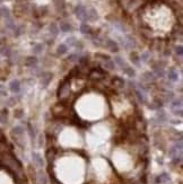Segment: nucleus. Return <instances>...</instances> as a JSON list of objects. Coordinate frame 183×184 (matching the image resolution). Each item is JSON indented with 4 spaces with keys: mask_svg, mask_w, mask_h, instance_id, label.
Wrapping results in <instances>:
<instances>
[{
    "mask_svg": "<svg viewBox=\"0 0 183 184\" xmlns=\"http://www.w3.org/2000/svg\"><path fill=\"white\" fill-rule=\"evenodd\" d=\"M69 94H70V84L67 79L60 84L59 88H58V96L60 99H66L69 97Z\"/></svg>",
    "mask_w": 183,
    "mask_h": 184,
    "instance_id": "1",
    "label": "nucleus"
},
{
    "mask_svg": "<svg viewBox=\"0 0 183 184\" xmlns=\"http://www.w3.org/2000/svg\"><path fill=\"white\" fill-rule=\"evenodd\" d=\"M171 158L177 159V158H182V140H179L177 142H175V145L171 148L168 151Z\"/></svg>",
    "mask_w": 183,
    "mask_h": 184,
    "instance_id": "2",
    "label": "nucleus"
},
{
    "mask_svg": "<svg viewBox=\"0 0 183 184\" xmlns=\"http://www.w3.org/2000/svg\"><path fill=\"white\" fill-rule=\"evenodd\" d=\"M3 161L7 166H9L11 169H15V171H20V164L18 163L16 158L11 156V155H5L3 156Z\"/></svg>",
    "mask_w": 183,
    "mask_h": 184,
    "instance_id": "3",
    "label": "nucleus"
},
{
    "mask_svg": "<svg viewBox=\"0 0 183 184\" xmlns=\"http://www.w3.org/2000/svg\"><path fill=\"white\" fill-rule=\"evenodd\" d=\"M75 14L76 16H77V18L78 19H80L82 22H87V10H86V8L83 5H78V6L75 8Z\"/></svg>",
    "mask_w": 183,
    "mask_h": 184,
    "instance_id": "4",
    "label": "nucleus"
},
{
    "mask_svg": "<svg viewBox=\"0 0 183 184\" xmlns=\"http://www.w3.org/2000/svg\"><path fill=\"white\" fill-rule=\"evenodd\" d=\"M11 136H13V138L16 140L17 144L19 145L20 139H22V137L24 136V129L22 128V127H19V125H17V127L11 129Z\"/></svg>",
    "mask_w": 183,
    "mask_h": 184,
    "instance_id": "5",
    "label": "nucleus"
},
{
    "mask_svg": "<svg viewBox=\"0 0 183 184\" xmlns=\"http://www.w3.org/2000/svg\"><path fill=\"white\" fill-rule=\"evenodd\" d=\"M52 77L53 75L51 73H43L42 76H41V85H42L43 88H45V87H48V85L50 84V82L52 80Z\"/></svg>",
    "mask_w": 183,
    "mask_h": 184,
    "instance_id": "6",
    "label": "nucleus"
},
{
    "mask_svg": "<svg viewBox=\"0 0 183 184\" xmlns=\"http://www.w3.org/2000/svg\"><path fill=\"white\" fill-rule=\"evenodd\" d=\"M32 159L36 167L42 168L44 166V161L42 159V156L40 154H37V153H32Z\"/></svg>",
    "mask_w": 183,
    "mask_h": 184,
    "instance_id": "7",
    "label": "nucleus"
},
{
    "mask_svg": "<svg viewBox=\"0 0 183 184\" xmlns=\"http://www.w3.org/2000/svg\"><path fill=\"white\" fill-rule=\"evenodd\" d=\"M105 46H106V49H109L111 52H118L119 51V45L118 43L113 41V40H106L105 41Z\"/></svg>",
    "mask_w": 183,
    "mask_h": 184,
    "instance_id": "8",
    "label": "nucleus"
},
{
    "mask_svg": "<svg viewBox=\"0 0 183 184\" xmlns=\"http://www.w3.org/2000/svg\"><path fill=\"white\" fill-rule=\"evenodd\" d=\"M9 89L10 92L14 93V94H17V93L20 92V82L18 79H14L11 80L9 84Z\"/></svg>",
    "mask_w": 183,
    "mask_h": 184,
    "instance_id": "9",
    "label": "nucleus"
},
{
    "mask_svg": "<svg viewBox=\"0 0 183 184\" xmlns=\"http://www.w3.org/2000/svg\"><path fill=\"white\" fill-rule=\"evenodd\" d=\"M134 94H136V97H137L138 102L141 103V104H145L146 103V95L145 93L140 89H134Z\"/></svg>",
    "mask_w": 183,
    "mask_h": 184,
    "instance_id": "10",
    "label": "nucleus"
},
{
    "mask_svg": "<svg viewBox=\"0 0 183 184\" xmlns=\"http://www.w3.org/2000/svg\"><path fill=\"white\" fill-rule=\"evenodd\" d=\"M167 78L170 82H177V79H179V73L175 69H170L167 71Z\"/></svg>",
    "mask_w": 183,
    "mask_h": 184,
    "instance_id": "11",
    "label": "nucleus"
},
{
    "mask_svg": "<svg viewBox=\"0 0 183 184\" xmlns=\"http://www.w3.org/2000/svg\"><path fill=\"white\" fill-rule=\"evenodd\" d=\"M103 76H104V73H103V71L100 69H93L91 71V73H89V78L92 79H101L103 78Z\"/></svg>",
    "mask_w": 183,
    "mask_h": 184,
    "instance_id": "12",
    "label": "nucleus"
},
{
    "mask_svg": "<svg viewBox=\"0 0 183 184\" xmlns=\"http://www.w3.org/2000/svg\"><path fill=\"white\" fill-rule=\"evenodd\" d=\"M167 181H170V175L167 173H162L160 175H158L156 178V183L157 184H163L166 183Z\"/></svg>",
    "mask_w": 183,
    "mask_h": 184,
    "instance_id": "13",
    "label": "nucleus"
},
{
    "mask_svg": "<svg viewBox=\"0 0 183 184\" xmlns=\"http://www.w3.org/2000/svg\"><path fill=\"white\" fill-rule=\"evenodd\" d=\"M112 84H113L114 87H117V88H122V87H124V80L121 77H113Z\"/></svg>",
    "mask_w": 183,
    "mask_h": 184,
    "instance_id": "14",
    "label": "nucleus"
},
{
    "mask_svg": "<svg viewBox=\"0 0 183 184\" xmlns=\"http://www.w3.org/2000/svg\"><path fill=\"white\" fill-rule=\"evenodd\" d=\"M37 65V58L36 56H27L25 60V66L26 67H35Z\"/></svg>",
    "mask_w": 183,
    "mask_h": 184,
    "instance_id": "15",
    "label": "nucleus"
},
{
    "mask_svg": "<svg viewBox=\"0 0 183 184\" xmlns=\"http://www.w3.org/2000/svg\"><path fill=\"white\" fill-rule=\"evenodd\" d=\"M122 71H123L127 76H129V77H134V76H136V71H134V69L132 68V67L128 66V65H126V66L122 68Z\"/></svg>",
    "mask_w": 183,
    "mask_h": 184,
    "instance_id": "16",
    "label": "nucleus"
},
{
    "mask_svg": "<svg viewBox=\"0 0 183 184\" xmlns=\"http://www.w3.org/2000/svg\"><path fill=\"white\" fill-rule=\"evenodd\" d=\"M8 122V111L6 109H2L0 111V123L6 124Z\"/></svg>",
    "mask_w": 183,
    "mask_h": 184,
    "instance_id": "17",
    "label": "nucleus"
},
{
    "mask_svg": "<svg viewBox=\"0 0 183 184\" xmlns=\"http://www.w3.org/2000/svg\"><path fill=\"white\" fill-rule=\"evenodd\" d=\"M60 30L63 33H68V32L72 31V26L69 23H67V22H62V23H60Z\"/></svg>",
    "mask_w": 183,
    "mask_h": 184,
    "instance_id": "18",
    "label": "nucleus"
},
{
    "mask_svg": "<svg viewBox=\"0 0 183 184\" xmlns=\"http://www.w3.org/2000/svg\"><path fill=\"white\" fill-rule=\"evenodd\" d=\"M182 109V98H173L172 99V110Z\"/></svg>",
    "mask_w": 183,
    "mask_h": 184,
    "instance_id": "19",
    "label": "nucleus"
},
{
    "mask_svg": "<svg viewBox=\"0 0 183 184\" xmlns=\"http://www.w3.org/2000/svg\"><path fill=\"white\" fill-rule=\"evenodd\" d=\"M36 178H37V181H39L40 184H48V178H46V175L42 171H39Z\"/></svg>",
    "mask_w": 183,
    "mask_h": 184,
    "instance_id": "20",
    "label": "nucleus"
},
{
    "mask_svg": "<svg viewBox=\"0 0 183 184\" xmlns=\"http://www.w3.org/2000/svg\"><path fill=\"white\" fill-rule=\"evenodd\" d=\"M53 3H54V6H56L58 11H61V10L65 9V7H66L65 0H53Z\"/></svg>",
    "mask_w": 183,
    "mask_h": 184,
    "instance_id": "21",
    "label": "nucleus"
},
{
    "mask_svg": "<svg viewBox=\"0 0 183 184\" xmlns=\"http://www.w3.org/2000/svg\"><path fill=\"white\" fill-rule=\"evenodd\" d=\"M27 130H28V133H30V137L32 139L33 141H35L36 139V132H35V129L33 127L31 123H27Z\"/></svg>",
    "mask_w": 183,
    "mask_h": 184,
    "instance_id": "22",
    "label": "nucleus"
},
{
    "mask_svg": "<svg viewBox=\"0 0 183 184\" xmlns=\"http://www.w3.org/2000/svg\"><path fill=\"white\" fill-rule=\"evenodd\" d=\"M154 73H155L154 76H156L158 78H163L164 76H165V71H164V69L162 67H154Z\"/></svg>",
    "mask_w": 183,
    "mask_h": 184,
    "instance_id": "23",
    "label": "nucleus"
},
{
    "mask_svg": "<svg viewBox=\"0 0 183 184\" xmlns=\"http://www.w3.org/2000/svg\"><path fill=\"white\" fill-rule=\"evenodd\" d=\"M87 19L88 20H96L97 19V13L94 8H92L87 11Z\"/></svg>",
    "mask_w": 183,
    "mask_h": 184,
    "instance_id": "24",
    "label": "nucleus"
},
{
    "mask_svg": "<svg viewBox=\"0 0 183 184\" xmlns=\"http://www.w3.org/2000/svg\"><path fill=\"white\" fill-rule=\"evenodd\" d=\"M103 67H104L105 69H108V70H114L115 63L113 62L111 59H110V60H105L104 63H103Z\"/></svg>",
    "mask_w": 183,
    "mask_h": 184,
    "instance_id": "25",
    "label": "nucleus"
},
{
    "mask_svg": "<svg viewBox=\"0 0 183 184\" xmlns=\"http://www.w3.org/2000/svg\"><path fill=\"white\" fill-rule=\"evenodd\" d=\"M57 52L60 56H63V54H66V53L68 52V46L66 45V44H60L58 46V49H57Z\"/></svg>",
    "mask_w": 183,
    "mask_h": 184,
    "instance_id": "26",
    "label": "nucleus"
},
{
    "mask_svg": "<svg viewBox=\"0 0 183 184\" xmlns=\"http://www.w3.org/2000/svg\"><path fill=\"white\" fill-rule=\"evenodd\" d=\"M80 32H82L83 34H89L92 32V28L89 25H87L86 23H83L82 25H80Z\"/></svg>",
    "mask_w": 183,
    "mask_h": 184,
    "instance_id": "27",
    "label": "nucleus"
},
{
    "mask_svg": "<svg viewBox=\"0 0 183 184\" xmlns=\"http://www.w3.org/2000/svg\"><path fill=\"white\" fill-rule=\"evenodd\" d=\"M50 33L52 34L53 36H57V35H58V33H59V27H58L57 24L52 23L50 25Z\"/></svg>",
    "mask_w": 183,
    "mask_h": 184,
    "instance_id": "28",
    "label": "nucleus"
},
{
    "mask_svg": "<svg viewBox=\"0 0 183 184\" xmlns=\"http://www.w3.org/2000/svg\"><path fill=\"white\" fill-rule=\"evenodd\" d=\"M130 58H131V61L136 65V66H139V63H140V59H139V56H138L136 52H132L130 54Z\"/></svg>",
    "mask_w": 183,
    "mask_h": 184,
    "instance_id": "29",
    "label": "nucleus"
},
{
    "mask_svg": "<svg viewBox=\"0 0 183 184\" xmlns=\"http://www.w3.org/2000/svg\"><path fill=\"white\" fill-rule=\"evenodd\" d=\"M149 107L153 110H160V107H162V102H160V99H155L151 105H149Z\"/></svg>",
    "mask_w": 183,
    "mask_h": 184,
    "instance_id": "30",
    "label": "nucleus"
},
{
    "mask_svg": "<svg viewBox=\"0 0 183 184\" xmlns=\"http://www.w3.org/2000/svg\"><path fill=\"white\" fill-rule=\"evenodd\" d=\"M143 77H144L145 82H154L155 80V76L153 73H145Z\"/></svg>",
    "mask_w": 183,
    "mask_h": 184,
    "instance_id": "31",
    "label": "nucleus"
},
{
    "mask_svg": "<svg viewBox=\"0 0 183 184\" xmlns=\"http://www.w3.org/2000/svg\"><path fill=\"white\" fill-rule=\"evenodd\" d=\"M43 49H44V46H43V44L39 43V44H36V45H34V48H33V52L35 53V54H39V53L42 52Z\"/></svg>",
    "mask_w": 183,
    "mask_h": 184,
    "instance_id": "32",
    "label": "nucleus"
},
{
    "mask_svg": "<svg viewBox=\"0 0 183 184\" xmlns=\"http://www.w3.org/2000/svg\"><path fill=\"white\" fill-rule=\"evenodd\" d=\"M156 120L158 123H163V122L166 121V115H165V113H164V112H160V114H157Z\"/></svg>",
    "mask_w": 183,
    "mask_h": 184,
    "instance_id": "33",
    "label": "nucleus"
},
{
    "mask_svg": "<svg viewBox=\"0 0 183 184\" xmlns=\"http://www.w3.org/2000/svg\"><path fill=\"white\" fill-rule=\"evenodd\" d=\"M54 156H56V151L53 150V149H49V150L46 151V158H48V161H51L54 159Z\"/></svg>",
    "mask_w": 183,
    "mask_h": 184,
    "instance_id": "34",
    "label": "nucleus"
},
{
    "mask_svg": "<svg viewBox=\"0 0 183 184\" xmlns=\"http://www.w3.org/2000/svg\"><path fill=\"white\" fill-rule=\"evenodd\" d=\"M113 62L115 63V65H118V66H120L121 68H123L124 66H126V62L123 61V59H122L121 56H115L114 58V61Z\"/></svg>",
    "mask_w": 183,
    "mask_h": 184,
    "instance_id": "35",
    "label": "nucleus"
},
{
    "mask_svg": "<svg viewBox=\"0 0 183 184\" xmlns=\"http://www.w3.org/2000/svg\"><path fill=\"white\" fill-rule=\"evenodd\" d=\"M0 14H1V16H3L5 18H9V9L6 8V7H1L0 8Z\"/></svg>",
    "mask_w": 183,
    "mask_h": 184,
    "instance_id": "36",
    "label": "nucleus"
},
{
    "mask_svg": "<svg viewBox=\"0 0 183 184\" xmlns=\"http://www.w3.org/2000/svg\"><path fill=\"white\" fill-rule=\"evenodd\" d=\"M149 58H151V53H149V52H144V53H141V56H139V59H140V61H143V62H147L148 60H149Z\"/></svg>",
    "mask_w": 183,
    "mask_h": 184,
    "instance_id": "37",
    "label": "nucleus"
},
{
    "mask_svg": "<svg viewBox=\"0 0 183 184\" xmlns=\"http://www.w3.org/2000/svg\"><path fill=\"white\" fill-rule=\"evenodd\" d=\"M14 116L16 119H22L24 116V111L22 109H16L14 111Z\"/></svg>",
    "mask_w": 183,
    "mask_h": 184,
    "instance_id": "38",
    "label": "nucleus"
},
{
    "mask_svg": "<svg viewBox=\"0 0 183 184\" xmlns=\"http://www.w3.org/2000/svg\"><path fill=\"white\" fill-rule=\"evenodd\" d=\"M79 63H80V66H86L87 63H88V58L87 56H82V58H79L78 59Z\"/></svg>",
    "mask_w": 183,
    "mask_h": 184,
    "instance_id": "39",
    "label": "nucleus"
},
{
    "mask_svg": "<svg viewBox=\"0 0 183 184\" xmlns=\"http://www.w3.org/2000/svg\"><path fill=\"white\" fill-rule=\"evenodd\" d=\"M175 53H177V56H183V48L182 45H179L175 48Z\"/></svg>",
    "mask_w": 183,
    "mask_h": 184,
    "instance_id": "40",
    "label": "nucleus"
},
{
    "mask_svg": "<svg viewBox=\"0 0 183 184\" xmlns=\"http://www.w3.org/2000/svg\"><path fill=\"white\" fill-rule=\"evenodd\" d=\"M67 43H68L70 46H75L76 43H77V40H76L75 37H70V39L67 40Z\"/></svg>",
    "mask_w": 183,
    "mask_h": 184,
    "instance_id": "41",
    "label": "nucleus"
},
{
    "mask_svg": "<svg viewBox=\"0 0 183 184\" xmlns=\"http://www.w3.org/2000/svg\"><path fill=\"white\" fill-rule=\"evenodd\" d=\"M79 58L77 54H70V56H68V61H70V62H75V61H77Z\"/></svg>",
    "mask_w": 183,
    "mask_h": 184,
    "instance_id": "42",
    "label": "nucleus"
},
{
    "mask_svg": "<svg viewBox=\"0 0 183 184\" xmlns=\"http://www.w3.org/2000/svg\"><path fill=\"white\" fill-rule=\"evenodd\" d=\"M0 52H1V54H3V56H8L10 54V49H8V48H3V49L0 51Z\"/></svg>",
    "mask_w": 183,
    "mask_h": 184,
    "instance_id": "43",
    "label": "nucleus"
},
{
    "mask_svg": "<svg viewBox=\"0 0 183 184\" xmlns=\"http://www.w3.org/2000/svg\"><path fill=\"white\" fill-rule=\"evenodd\" d=\"M100 56V58H101V59H103L105 61V60H110V56H106V54H102V53H97V54H96V56Z\"/></svg>",
    "mask_w": 183,
    "mask_h": 184,
    "instance_id": "44",
    "label": "nucleus"
}]
</instances>
